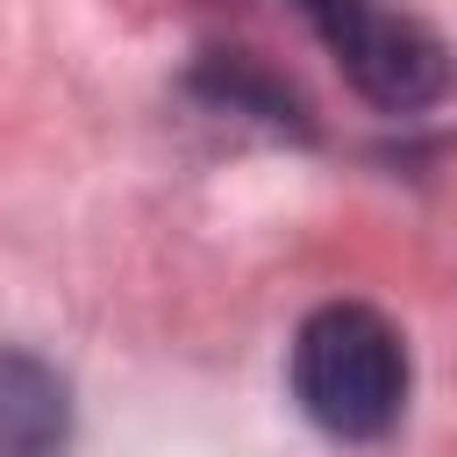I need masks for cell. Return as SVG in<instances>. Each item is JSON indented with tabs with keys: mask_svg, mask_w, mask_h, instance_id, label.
Wrapping results in <instances>:
<instances>
[{
	"mask_svg": "<svg viewBox=\"0 0 457 457\" xmlns=\"http://www.w3.org/2000/svg\"><path fill=\"white\" fill-rule=\"evenodd\" d=\"M293 400L336 443H378L407 414V343L364 300H328L293 336Z\"/></svg>",
	"mask_w": 457,
	"mask_h": 457,
	"instance_id": "6da1fadb",
	"label": "cell"
},
{
	"mask_svg": "<svg viewBox=\"0 0 457 457\" xmlns=\"http://www.w3.org/2000/svg\"><path fill=\"white\" fill-rule=\"evenodd\" d=\"M307 14V29L328 43V57L343 64V79L386 107V114H414L457 93V50L421 29L414 14H393L378 0H293Z\"/></svg>",
	"mask_w": 457,
	"mask_h": 457,
	"instance_id": "7a4b0ae2",
	"label": "cell"
},
{
	"mask_svg": "<svg viewBox=\"0 0 457 457\" xmlns=\"http://www.w3.org/2000/svg\"><path fill=\"white\" fill-rule=\"evenodd\" d=\"M64 443H71L64 378L29 350H0V457H64Z\"/></svg>",
	"mask_w": 457,
	"mask_h": 457,
	"instance_id": "3957f363",
	"label": "cell"
}]
</instances>
